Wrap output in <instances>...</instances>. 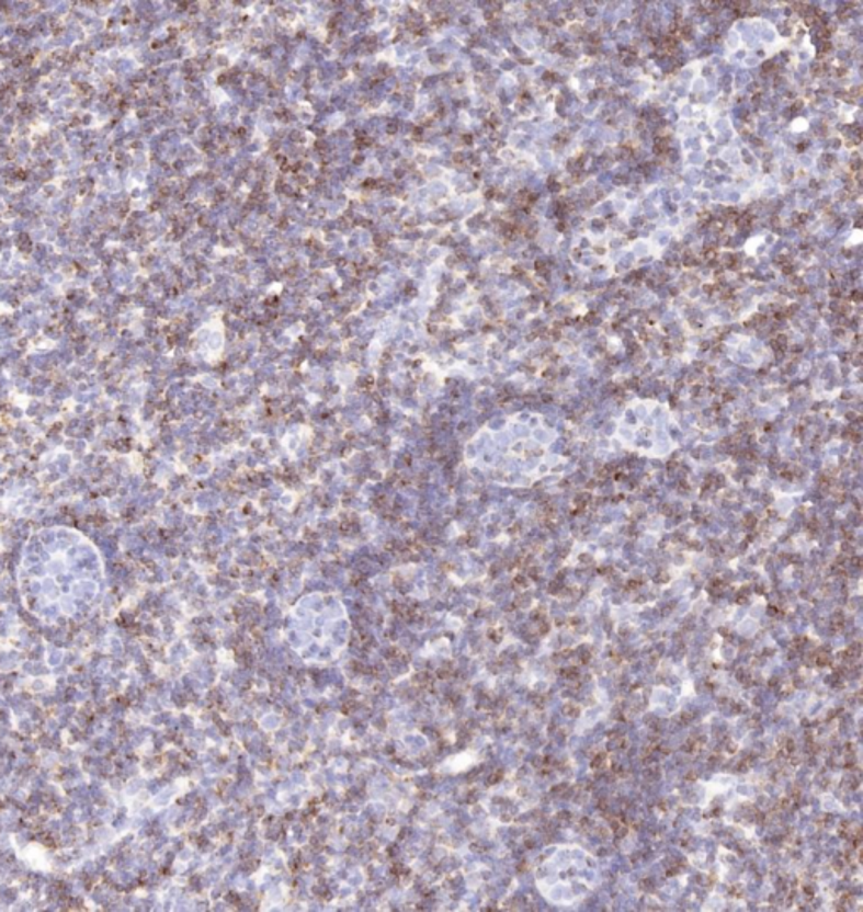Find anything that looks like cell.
Returning a JSON list of instances; mask_svg holds the SVG:
<instances>
[{
	"mask_svg": "<svg viewBox=\"0 0 863 912\" xmlns=\"http://www.w3.org/2000/svg\"><path fill=\"white\" fill-rule=\"evenodd\" d=\"M565 711H567V716L576 717L577 714H579V708H577L576 705L569 704L565 707Z\"/></svg>",
	"mask_w": 863,
	"mask_h": 912,
	"instance_id": "obj_1",
	"label": "cell"
}]
</instances>
